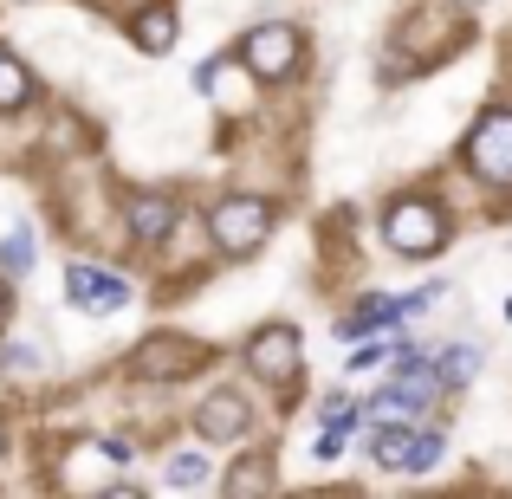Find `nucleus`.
Segmentation results:
<instances>
[{"label":"nucleus","mask_w":512,"mask_h":499,"mask_svg":"<svg viewBox=\"0 0 512 499\" xmlns=\"http://www.w3.org/2000/svg\"><path fill=\"white\" fill-rule=\"evenodd\" d=\"M383 240L396 253H409V260H428V253H441V240H448V221H441L435 201L409 195V201H396V208L383 214Z\"/></svg>","instance_id":"obj_1"},{"label":"nucleus","mask_w":512,"mask_h":499,"mask_svg":"<svg viewBox=\"0 0 512 499\" xmlns=\"http://www.w3.org/2000/svg\"><path fill=\"white\" fill-rule=\"evenodd\" d=\"M435 461H441L435 428H415V422H383L376 428V467H389V474H428Z\"/></svg>","instance_id":"obj_2"},{"label":"nucleus","mask_w":512,"mask_h":499,"mask_svg":"<svg viewBox=\"0 0 512 499\" xmlns=\"http://www.w3.org/2000/svg\"><path fill=\"white\" fill-rule=\"evenodd\" d=\"M208 234H214V247H221V253H253L266 234H273V208H266V201L234 195V201H221V208L208 214Z\"/></svg>","instance_id":"obj_3"},{"label":"nucleus","mask_w":512,"mask_h":499,"mask_svg":"<svg viewBox=\"0 0 512 499\" xmlns=\"http://www.w3.org/2000/svg\"><path fill=\"white\" fill-rule=\"evenodd\" d=\"M467 169L480 175V182H512V111H487L474 124V137H467Z\"/></svg>","instance_id":"obj_4"},{"label":"nucleus","mask_w":512,"mask_h":499,"mask_svg":"<svg viewBox=\"0 0 512 499\" xmlns=\"http://www.w3.org/2000/svg\"><path fill=\"white\" fill-rule=\"evenodd\" d=\"M299 52H305V39H299V26H253L247 39H240V65H247L253 78H286L292 65H299Z\"/></svg>","instance_id":"obj_5"},{"label":"nucleus","mask_w":512,"mask_h":499,"mask_svg":"<svg viewBox=\"0 0 512 499\" xmlns=\"http://www.w3.org/2000/svg\"><path fill=\"white\" fill-rule=\"evenodd\" d=\"M247 363H253V376H266V383L286 389L292 376H299V331H292V325H266V331H253Z\"/></svg>","instance_id":"obj_6"},{"label":"nucleus","mask_w":512,"mask_h":499,"mask_svg":"<svg viewBox=\"0 0 512 499\" xmlns=\"http://www.w3.org/2000/svg\"><path fill=\"white\" fill-rule=\"evenodd\" d=\"M208 363V350L195 344V337H150V344H137V376L143 383H169V376H188Z\"/></svg>","instance_id":"obj_7"},{"label":"nucleus","mask_w":512,"mask_h":499,"mask_svg":"<svg viewBox=\"0 0 512 499\" xmlns=\"http://www.w3.org/2000/svg\"><path fill=\"white\" fill-rule=\"evenodd\" d=\"M65 292H72L78 312H98V318L130 305V286L117 273H104V266H72V273H65Z\"/></svg>","instance_id":"obj_8"},{"label":"nucleus","mask_w":512,"mask_h":499,"mask_svg":"<svg viewBox=\"0 0 512 499\" xmlns=\"http://www.w3.org/2000/svg\"><path fill=\"white\" fill-rule=\"evenodd\" d=\"M195 428L208 441H240V435H247V402H240L234 389H221V396H208L195 409Z\"/></svg>","instance_id":"obj_9"},{"label":"nucleus","mask_w":512,"mask_h":499,"mask_svg":"<svg viewBox=\"0 0 512 499\" xmlns=\"http://www.w3.org/2000/svg\"><path fill=\"white\" fill-rule=\"evenodd\" d=\"M169 227H175V201L169 195H137V201H130V234H137L143 247L169 240Z\"/></svg>","instance_id":"obj_10"},{"label":"nucleus","mask_w":512,"mask_h":499,"mask_svg":"<svg viewBox=\"0 0 512 499\" xmlns=\"http://www.w3.org/2000/svg\"><path fill=\"white\" fill-rule=\"evenodd\" d=\"M396 318H402L396 299H363L350 318H338V337H344V344H357V337H370L376 325H396Z\"/></svg>","instance_id":"obj_11"},{"label":"nucleus","mask_w":512,"mask_h":499,"mask_svg":"<svg viewBox=\"0 0 512 499\" xmlns=\"http://www.w3.org/2000/svg\"><path fill=\"white\" fill-rule=\"evenodd\" d=\"M428 370H435V383H441V389H461V383H474L480 350H474V344H448L435 363H428Z\"/></svg>","instance_id":"obj_12"},{"label":"nucleus","mask_w":512,"mask_h":499,"mask_svg":"<svg viewBox=\"0 0 512 499\" xmlns=\"http://www.w3.org/2000/svg\"><path fill=\"white\" fill-rule=\"evenodd\" d=\"M26 98H33V72L13 52H0V111H20Z\"/></svg>","instance_id":"obj_13"},{"label":"nucleus","mask_w":512,"mask_h":499,"mask_svg":"<svg viewBox=\"0 0 512 499\" xmlns=\"http://www.w3.org/2000/svg\"><path fill=\"white\" fill-rule=\"evenodd\" d=\"M137 46H143V52H169V46H175V13H169V7H150V13L137 20Z\"/></svg>","instance_id":"obj_14"},{"label":"nucleus","mask_w":512,"mask_h":499,"mask_svg":"<svg viewBox=\"0 0 512 499\" xmlns=\"http://www.w3.org/2000/svg\"><path fill=\"white\" fill-rule=\"evenodd\" d=\"M0 266H7V273H26V266H33V234H26V227H13V234H7Z\"/></svg>","instance_id":"obj_15"},{"label":"nucleus","mask_w":512,"mask_h":499,"mask_svg":"<svg viewBox=\"0 0 512 499\" xmlns=\"http://www.w3.org/2000/svg\"><path fill=\"white\" fill-rule=\"evenodd\" d=\"M201 480H208V461H201V454H175L169 461V487H201Z\"/></svg>","instance_id":"obj_16"},{"label":"nucleus","mask_w":512,"mask_h":499,"mask_svg":"<svg viewBox=\"0 0 512 499\" xmlns=\"http://www.w3.org/2000/svg\"><path fill=\"white\" fill-rule=\"evenodd\" d=\"M325 422H331L325 435H338V441H344V435H357V422H363V415H357V402H331V409H325Z\"/></svg>","instance_id":"obj_17"},{"label":"nucleus","mask_w":512,"mask_h":499,"mask_svg":"<svg viewBox=\"0 0 512 499\" xmlns=\"http://www.w3.org/2000/svg\"><path fill=\"white\" fill-rule=\"evenodd\" d=\"M0 363H7V370H39V350L33 344H7V350H0Z\"/></svg>","instance_id":"obj_18"},{"label":"nucleus","mask_w":512,"mask_h":499,"mask_svg":"<svg viewBox=\"0 0 512 499\" xmlns=\"http://www.w3.org/2000/svg\"><path fill=\"white\" fill-rule=\"evenodd\" d=\"M363 344V337H357ZM376 363H389V344H363L357 357H350V370H376Z\"/></svg>","instance_id":"obj_19"},{"label":"nucleus","mask_w":512,"mask_h":499,"mask_svg":"<svg viewBox=\"0 0 512 499\" xmlns=\"http://www.w3.org/2000/svg\"><path fill=\"white\" fill-rule=\"evenodd\" d=\"M266 487H273V480H266V474H247V467L227 480V493H266Z\"/></svg>","instance_id":"obj_20"},{"label":"nucleus","mask_w":512,"mask_h":499,"mask_svg":"<svg viewBox=\"0 0 512 499\" xmlns=\"http://www.w3.org/2000/svg\"><path fill=\"white\" fill-rule=\"evenodd\" d=\"M7 305H13V299H7V292H0V325H7Z\"/></svg>","instance_id":"obj_21"},{"label":"nucleus","mask_w":512,"mask_h":499,"mask_svg":"<svg viewBox=\"0 0 512 499\" xmlns=\"http://www.w3.org/2000/svg\"><path fill=\"white\" fill-rule=\"evenodd\" d=\"M461 7H480V0H461Z\"/></svg>","instance_id":"obj_22"},{"label":"nucleus","mask_w":512,"mask_h":499,"mask_svg":"<svg viewBox=\"0 0 512 499\" xmlns=\"http://www.w3.org/2000/svg\"><path fill=\"white\" fill-rule=\"evenodd\" d=\"M506 318H512V299H506Z\"/></svg>","instance_id":"obj_23"}]
</instances>
